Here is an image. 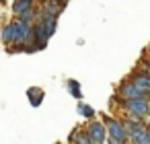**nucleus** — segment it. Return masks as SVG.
I'll use <instances>...</instances> for the list:
<instances>
[{
  "instance_id": "1",
  "label": "nucleus",
  "mask_w": 150,
  "mask_h": 144,
  "mask_svg": "<svg viewBox=\"0 0 150 144\" xmlns=\"http://www.w3.org/2000/svg\"><path fill=\"white\" fill-rule=\"evenodd\" d=\"M121 111L125 115H134V117H142L146 119L150 115V99H132V101H121Z\"/></svg>"
},
{
  "instance_id": "2",
  "label": "nucleus",
  "mask_w": 150,
  "mask_h": 144,
  "mask_svg": "<svg viewBox=\"0 0 150 144\" xmlns=\"http://www.w3.org/2000/svg\"><path fill=\"white\" fill-rule=\"evenodd\" d=\"M103 123L107 126V134L109 138H115V140H123V142H129V134H127V128L121 119H115V117H109L105 115L103 117Z\"/></svg>"
},
{
  "instance_id": "3",
  "label": "nucleus",
  "mask_w": 150,
  "mask_h": 144,
  "mask_svg": "<svg viewBox=\"0 0 150 144\" xmlns=\"http://www.w3.org/2000/svg\"><path fill=\"white\" fill-rule=\"evenodd\" d=\"M121 101H132V99H146L148 97V93H144V91H140L132 80H123L119 87H117V93H115Z\"/></svg>"
},
{
  "instance_id": "4",
  "label": "nucleus",
  "mask_w": 150,
  "mask_h": 144,
  "mask_svg": "<svg viewBox=\"0 0 150 144\" xmlns=\"http://www.w3.org/2000/svg\"><path fill=\"white\" fill-rule=\"evenodd\" d=\"M84 132L88 134V138L93 140V144H107L109 134H107V126H105L103 121H95V119H91V123L86 126Z\"/></svg>"
},
{
  "instance_id": "5",
  "label": "nucleus",
  "mask_w": 150,
  "mask_h": 144,
  "mask_svg": "<svg viewBox=\"0 0 150 144\" xmlns=\"http://www.w3.org/2000/svg\"><path fill=\"white\" fill-rule=\"evenodd\" d=\"M129 80H132L140 91H144V93L150 91V74H146L144 70H136V72L129 76Z\"/></svg>"
},
{
  "instance_id": "6",
  "label": "nucleus",
  "mask_w": 150,
  "mask_h": 144,
  "mask_svg": "<svg viewBox=\"0 0 150 144\" xmlns=\"http://www.w3.org/2000/svg\"><path fill=\"white\" fill-rule=\"evenodd\" d=\"M2 41H4V43H15V45H17V27H15V21L8 23V25L2 29Z\"/></svg>"
},
{
  "instance_id": "7",
  "label": "nucleus",
  "mask_w": 150,
  "mask_h": 144,
  "mask_svg": "<svg viewBox=\"0 0 150 144\" xmlns=\"http://www.w3.org/2000/svg\"><path fill=\"white\" fill-rule=\"evenodd\" d=\"M27 95H29V101H31L33 107H39V105H41V101H43V91H41L39 87H31V89L27 91Z\"/></svg>"
},
{
  "instance_id": "8",
  "label": "nucleus",
  "mask_w": 150,
  "mask_h": 144,
  "mask_svg": "<svg viewBox=\"0 0 150 144\" xmlns=\"http://www.w3.org/2000/svg\"><path fill=\"white\" fill-rule=\"evenodd\" d=\"M29 9H33V4H31V2H25V0H15V2H13V13H15L17 17H21V15L27 13Z\"/></svg>"
},
{
  "instance_id": "9",
  "label": "nucleus",
  "mask_w": 150,
  "mask_h": 144,
  "mask_svg": "<svg viewBox=\"0 0 150 144\" xmlns=\"http://www.w3.org/2000/svg\"><path fill=\"white\" fill-rule=\"evenodd\" d=\"M68 91H70V95L74 97V99H82V89H80V84L76 82V80H68Z\"/></svg>"
},
{
  "instance_id": "10",
  "label": "nucleus",
  "mask_w": 150,
  "mask_h": 144,
  "mask_svg": "<svg viewBox=\"0 0 150 144\" xmlns=\"http://www.w3.org/2000/svg\"><path fill=\"white\" fill-rule=\"evenodd\" d=\"M78 113L82 117H86V119H95V109L91 105H86V103H78Z\"/></svg>"
},
{
  "instance_id": "11",
  "label": "nucleus",
  "mask_w": 150,
  "mask_h": 144,
  "mask_svg": "<svg viewBox=\"0 0 150 144\" xmlns=\"http://www.w3.org/2000/svg\"><path fill=\"white\" fill-rule=\"evenodd\" d=\"M74 144H93V140L88 138V134H86V132H78V134H76V138H74Z\"/></svg>"
},
{
  "instance_id": "12",
  "label": "nucleus",
  "mask_w": 150,
  "mask_h": 144,
  "mask_svg": "<svg viewBox=\"0 0 150 144\" xmlns=\"http://www.w3.org/2000/svg\"><path fill=\"white\" fill-rule=\"evenodd\" d=\"M35 13H37L35 9H29V11H27V13H23L19 19H21V21H25V23H31V21L35 19Z\"/></svg>"
},
{
  "instance_id": "13",
  "label": "nucleus",
  "mask_w": 150,
  "mask_h": 144,
  "mask_svg": "<svg viewBox=\"0 0 150 144\" xmlns=\"http://www.w3.org/2000/svg\"><path fill=\"white\" fill-rule=\"evenodd\" d=\"M107 144H127L123 140H115V138H107Z\"/></svg>"
},
{
  "instance_id": "14",
  "label": "nucleus",
  "mask_w": 150,
  "mask_h": 144,
  "mask_svg": "<svg viewBox=\"0 0 150 144\" xmlns=\"http://www.w3.org/2000/svg\"><path fill=\"white\" fill-rule=\"evenodd\" d=\"M47 2H54V4H64L66 0H47Z\"/></svg>"
},
{
  "instance_id": "15",
  "label": "nucleus",
  "mask_w": 150,
  "mask_h": 144,
  "mask_svg": "<svg viewBox=\"0 0 150 144\" xmlns=\"http://www.w3.org/2000/svg\"><path fill=\"white\" fill-rule=\"evenodd\" d=\"M144 72H146V74H150V62H148V64L144 66Z\"/></svg>"
},
{
  "instance_id": "16",
  "label": "nucleus",
  "mask_w": 150,
  "mask_h": 144,
  "mask_svg": "<svg viewBox=\"0 0 150 144\" xmlns=\"http://www.w3.org/2000/svg\"><path fill=\"white\" fill-rule=\"evenodd\" d=\"M25 2H31V4H33V0H25Z\"/></svg>"
},
{
  "instance_id": "17",
  "label": "nucleus",
  "mask_w": 150,
  "mask_h": 144,
  "mask_svg": "<svg viewBox=\"0 0 150 144\" xmlns=\"http://www.w3.org/2000/svg\"><path fill=\"white\" fill-rule=\"evenodd\" d=\"M148 99H150V91H148Z\"/></svg>"
},
{
  "instance_id": "18",
  "label": "nucleus",
  "mask_w": 150,
  "mask_h": 144,
  "mask_svg": "<svg viewBox=\"0 0 150 144\" xmlns=\"http://www.w3.org/2000/svg\"><path fill=\"white\" fill-rule=\"evenodd\" d=\"M148 128H150V123H148Z\"/></svg>"
},
{
  "instance_id": "19",
  "label": "nucleus",
  "mask_w": 150,
  "mask_h": 144,
  "mask_svg": "<svg viewBox=\"0 0 150 144\" xmlns=\"http://www.w3.org/2000/svg\"><path fill=\"white\" fill-rule=\"evenodd\" d=\"M148 132H150V128H148Z\"/></svg>"
},
{
  "instance_id": "20",
  "label": "nucleus",
  "mask_w": 150,
  "mask_h": 144,
  "mask_svg": "<svg viewBox=\"0 0 150 144\" xmlns=\"http://www.w3.org/2000/svg\"><path fill=\"white\" fill-rule=\"evenodd\" d=\"M66 2H68V0H66Z\"/></svg>"
}]
</instances>
